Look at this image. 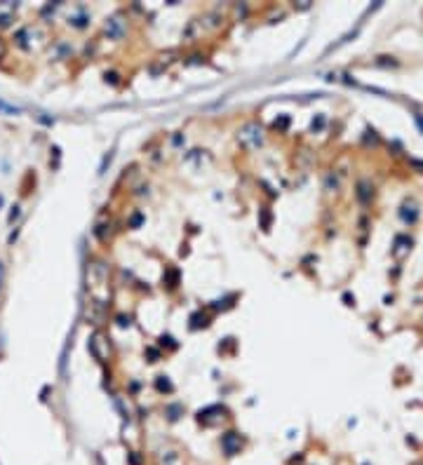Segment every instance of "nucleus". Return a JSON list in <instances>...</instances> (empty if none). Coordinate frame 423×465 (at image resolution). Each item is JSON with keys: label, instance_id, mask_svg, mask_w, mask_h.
<instances>
[{"label": "nucleus", "instance_id": "obj_1", "mask_svg": "<svg viewBox=\"0 0 423 465\" xmlns=\"http://www.w3.org/2000/svg\"><path fill=\"white\" fill-rule=\"evenodd\" d=\"M240 447H242V442H240V435L238 432H226L221 437V449L226 456H235L240 454Z\"/></svg>", "mask_w": 423, "mask_h": 465}, {"label": "nucleus", "instance_id": "obj_2", "mask_svg": "<svg viewBox=\"0 0 423 465\" xmlns=\"http://www.w3.org/2000/svg\"><path fill=\"white\" fill-rule=\"evenodd\" d=\"M240 139L245 141V139H252V146H261L263 139H261V129L256 127V125H245V129L240 132Z\"/></svg>", "mask_w": 423, "mask_h": 465}, {"label": "nucleus", "instance_id": "obj_3", "mask_svg": "<svg viewBox=\"0 0 423 465\" xmlns=\"http://www.w3.org/2000/svg\"><path fill=\"white\" fill-rule=\"evenodd\" d=\"M123 31H125V26H123V22H120V17H118V14L106 22V33L111 35V38H120V35H123Z\"/></svg>", "mask_w": 423, "mask_h": 465}, {"label": "nucleus", "instance_id": "obj_4", "mask_svg": "<svg viewBox=\"0 0 423 465\" xmlns=\"http://www.w3.org/2000/svg\"><path fill=\"white\" fill-rule=\"evenodd\" d=\"M400 216H402V221H405V223H414V221H416V216H418L416 202H405V205H402Z\"/></svg>", "mask_w": 423, "mask_h": 465}, {"label": "nucleus", "instance_id": "obj_5", "mask_svg": "<svg viewBox=\"0 0 423 465\" xmlns=\"http://www.w3.org/2000/svg\"><path fill=\"white\" fill-rule=\"evenodd\" d=\"M357 198H360V202H364V205L369 202V198H372V188H369L367 181H360V183H357Z\"/></svg>", "mask_w": 423, "mask_h": 465}, {"label": "nucleus", "instance_id": "obj_6", "mask_svg": "<svg viewBox=\"0 0 423 465\" xmlns=\"http://www.w3.org/2000/svg\"><path fill=\"white\" fill-rule=\"evenodd\" d=\"M156 385H158V390H160V393H162V390H165V393H172V383H169L165 376H158Z\"/></svg>", "mask_w": 423, "mask_h": 465}, {"label": "nucleus", "instance_id": "obj_7", "mask_svg": "<svg viewBox=\"0 0 423 465\" xmlns=\"http://www.w3.org/2000/svg\"><path fill=\"white\" fill-rule=\"evenodd\" d=\"M141 221H144V214H141V211H134L132 219H129V228H139Z\"/></svg>", "mask_w": 423, "mask_h": 465}, {"label": "nucleus", "instance_id": "obj_8", "mask_svg": "<svg viewBox=\"0 0 423 465\" xmlns=\"http://www.w3.org/2000/svg\"><path fill=\"white\" fill-rule=\"evenodd\" d=\"M167 280L172 282L169 287H177V282H179V273L174 270V268H172V270H167Z\"/></svg>", "mask_w": 423, "mask_h": 465}, {"label": "nucleus", "instance_id": "obj_9", "mask_svg": "<svg viewBox=\"0 0 423 465\" xmlns=\"http://www.w3.org/2000/svg\"><path fill=\"white\" fill-rule=\"evenodd\" d=\"M261 226H263V230H268V228H271V214H268V207L263 209V221H261Z\"/></svg>", "mask_w": 423, "mask_h": 465}, {"label": "nucleus", "instance_id": "obj_10", "mask_svg": "<svg viewBox=\"0 0 423 465\" xmlns=\"http://www.w3.org/2000/svg\"><path fill=\"white\" fill-rule=\"evenodd\" d=\"M322 125H324V120H322V118H317V120H313V129H322Z\"/></svg>", "mask_w": 423, "mask_h": 465}, {"label": "nucleus", "instance_id": "obj_11", "mask_svg": "<svg viewBox=\"0 0 423 465\" xmlns=\"http://www.w3.org/2000/svg\"><path fill=\"white\" fill-rule=\"evenodd\" d=\"M118 320H120V327H129V317L120 315V317H118Z\"/></svg>", "mask_w": 423, "mask_h": 465}, {"label": "nucleus", "instance_id": "obj_12", "mask_svg": "<svg viewBox=\"0 0 423 465\" xmlns=\"http://www.w3.org/2000/svg\"><path fill=\"white\" fill-rule=\"evenodd\" d=\"M17 216H19V207H14V211L10 214V223H14V219H17Z\"/></svg>", "mask_w": 423, "mask_h": 465}, {"label": "nucleus", "instance_id": "obj_13", "mask_svg": "<svg viewBox=\"0 0 423 465\" xmlns=\"http://www.w3.org/2000/svg\"><path fill=\"white\" fill-rule=\"evenodd\" d=\"M412 165L416 167V169H421V172H423V162H418V160H412Z\"/></svg>", "mask_w": 423, "mask_h": 465}, {"label": "nucleus", "instance_id": "obj_14", "mask_svg": "<svg viewBox=\"0 0 423 465\" xmlns=\"http://www.w3.org/2000/svg\"><path fill=\"white\" fill-rule=\"evenodd\" d=\"M416 122H418V127H421V132H423V115H416Z\"/></svg>", "mask_w": 423, "mask_h": 465}]
</instances>
